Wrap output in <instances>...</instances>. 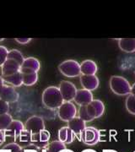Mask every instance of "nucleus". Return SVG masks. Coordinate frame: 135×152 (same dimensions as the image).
Returning <instances> with one entry per match:
<instances>
[{"instance_id":"10","label":"nucleus","mask_w":135,"mask_h":152,"mask_svg":"<svg viewBox=\"0 0 135 152\" xmlns=\"http://www.w3.org/2000/svg\"><path fill=\"white\" fill-rule=\"evenodd\" d=\"M24 130H25V124L21 121L13 120L9 126L7 128V129L4 131V134L6 137L14 138L16 140Z\"/></svg>"},{"instance_id":"21","label":"nucleus","mask_w":135,"mask_h":152,"mask_svg":"<svg viewBox=\"0 0 135 152\" xmlns=\"http://www.w3.org/2000/svg\"><path fill=\"white\" fill-rule=\"evenodd\" d=\"M31 138H32V134H31L30 132L26 130H24L20 134V135L17 138L16 143L18 145H20L22 148H26L27 146L32 145H31Z\"/></svg>"},{"instance_id":"27","label":"nucleus","mask_w":135,"mask_h":152,"mask_svg":"<svg viewBox=\"0 0 135 152\" xmlns=\"http://www.w3.org/2000/svg\"><path fill=\"white\" fill-rule=\"evenodd\" d=\"M125 107L127 111L132 115H135V97L132 95H128L125 101Z\"/></svg>"},{"instance_id":"36","label":"nucleus","mask_w":135,"mask_h":152,"mask_svg":"<svg viewBox=\"0 0 135 152\" xmlns=\"http://www.w3.org/2000/svg\"><path fill=\"white\" fill-rule=\"evenodd\" d=\"M103 152H117V151H114V150H104Z\"/></svg>"},{"instance_id":"28","label":"nucleus","mask_w":135,"mask_h":152,"mask_svg":"<svg viewBox=\"0 0 135 152\" xmlns=\"http://www.w3.org/2000/svg\"><path fill=\"white\" fill-rule=\"evenodd\" d=\"M21 151L22 147L16 142H13L4 145L0 150V152H20Z\"/></svg>"},{"instance_id":"31","label":"nucleus","mask_w":135,"mask_h":152,"mask_svg":"<svg viewBox=\"0 0 135 152\" xmlns=\"http://www.w3.org/2000/svg\"><path fill=\"white\" fill-rule=\"evenodd\" d=\"M15 40L18 43L21 44V45H26L31 41V38H15Z\"/></svg>"},{"instance_id":"33","label":"nucleus","mask_w":135,"mask_h":152,"mask_svg":"<svg viewBox=\"0 0 135 152\" xmlns=\"http://www.w3.org/2000/svg\"><path fill=\"white\" fill-rule=\"evenodd\" d=\"M130 95L134 96L135 97V83H134L132 86H131V91H130Z\"/></svg>"},{"instance_id":"18","label":"nucleus","mask_w":135,"mask_h":152,"mask_svg":"<svg viewBox=\"0 0 135 152\" xmlns=\"http://www.w3.org/2000/svg\"><path fill=\"white\" fill-rule=\"evenodd\" d=\"M119 48L128 53L135 52V38H120L117 39Z\"/></svg>"},{"instance_id":"30","label":"nucleus","mask_w":135,"mask_h":152,"mask_svg":"<svg viewBox=\"0 0 135 152\" xmlns=\"http://www.w3.org/2000/svg\"><path fill=\"white\" fill-rule=\"evenodd\" d=\"M9 103L0 99V115L9 113Z\"/></svg>"},{"instance_id":"1","label":"nucleus","mask_w":135,"mask_h":152,"mask_svg":"<svg viewBox=\"0 0 135 152\" xmlns=\"http://www.w3.org/2000/svg\"><path fill=\"white\" fill-rule=\"evenodd\" d=\"M42 101L44 107L51 110L58 109L60 106L64 102L58 87L56 86L46 88L42 92Z\"/></svg>"},{"instance_id":"20","label":"nucleus","mask_w":135,"mask_h":152,"mask_svg":"<svg viewBox=\"0 0 135 152\" xmlns=\"http://www.w3.org/2000/svg\"><path fill=\"white\" fill-rule=\"evenodd\" d=\"M3 79H4V83L11 85V86L13 87H20L23 85V78H22V74L20 71L10 76L3 77Z\"/></svg>"},{"instance_id":"16","label":"nucleus","mask_w":135,"mask_h":152,"mask_svg":"<svg viewBox=\"0 0 135 152\" xmlns=\"http://www.w3.org/2000/svg\"><path fill=\"white\" fill-rule=\"evenodd\" d=\"M97 70V64L93 60H85L80 64L81 75H96Z\"/></svg>"},{"instance_id":"4","label":"nucleus","mask_w":135,"mask_h":152,"mask_svg":"<svg viewBox=\"0 0 135 152\" xmlns=\"http://www.w3.org/2000/svg\"><path fill=\"white\" fill-rule=\"evenodd\" d=\"M80 139L85 145L93 146L100 141L101 134L100 131L95 127H86L80 134Z\"/></svg>"},{"instance_id":"24","label":"nucleus","mask_w":135,"mask_h":152,"mask_svg":"<svg viewBox=\"0 0 135 152\" xmlns=\"http://www.w3.org/2000/svg\"><path fill=\"white\" fill-rule=\"evenodd\" d=\"M8 58L15 61V62L18 63L20 66L23 64L24 60H25V58H24L23 54H22L19 50H17V49H12L10 51H9Z\"/></svg>"},{"instance_id":"17","label":"nucleus","mask_w":135,"mask_h":152,"mask_svg":"<svg viewBox=\"0 0 135 152\" xmlns=\"http://www.w3.org/2000/svg\"><path fill=\"white\" fill-rule=\"evenodd\" d=\"M74 139H75V134L68 126L63 127L58 130V140L64 143L65 145L73 143Z\"/></svg>"},{"instance_id":"39","label":"nucleus","mask_w":135,"mask_h":152,"mask_svg":"<svg viewBox=\"0 0 135 152\" xmlns=\"http://www.w3.org/2000/svg\"><path fill=\"white\" fill-rule=\"evenodd\" d=\"M4 38H0V42H2V41H4Z\"/></svg>"},{"instance_id":"35","label":"nucleus","mask_w":135,"mask_h":152,"mask_svg":"<svg viewBox=\"0 0 135 152\" xmlns=\"http://www.w3.org/2000/svg\"><path fill=\"white\" fill-rule=\"evenodd\" d=\"M82 152H97V151H94V150H92V149H87V150L83 151Z\"/></svg>"},{"instance_id":"2","label":"nucleus","mask_w":135,"mask_h":152,"mask_svg":"<svg viewBox=\"0 0 135 152\" xmlns=\"http://www.w3.org/2000/svg\"><path fill=\"white\" fill-rule=\"evenodd\" d=\"M109 86L112 91L120 96H128L131 91L130 83L123 76H112L109 80Z\"/></svg>"},{"instance_id":"23","label":"nucleus","mask_w":135,"mask_h":152,"mask_svg":"<svg viewBox=\"0 0 135 152\" xmlns=\"http://www.w3.org/2000/svg\"><path fill=\"white\" fill-rule=\"evenodd\" d=\"M49 152H61L67 149L66 145L60 140H54L49 143L47 146L46 147Z\"/></svg>"},{"instance_id":"8","label":"nucleus","mask_w":135,"mask_h":152,"mask_svg":"<svg viewBox=\"0 0 135 152\" xmlns=\"http://www.w3.org/2000/svg\"><path fill=\"white\" fill-rule=\"evenodd\" d=\"M51 138V134L48 130H44L39 132L37 134H32L31 138V145L37 147L39 149L46 148L49 144V140Z\"/></svg>"},{"instance_id":"9","label":"nucleus","mask_w":135,"mask_h":152,"mask_svg":"<svg viewBox=\"0 0 135 152\" xmlns=\"http://www.w3.org/2000/svg\"><path fill=\"white\" fill-rule=\"evenodd\" d=\"M19 93L17 92L15 87L11 86L4 85L1 92H0V99L8 103H14L19 100Z\"/></svg>"},{"instance_id":"32","label":"nucleus","mask_w":135,"mask_h":152,"mask_svg":"<svg viewBox=\"0 0 135 152\" xmlns=\"http://www.w3.org/2000/svg\"><path fill=\"white\" fill-rule=\"evenodd\" d=\"M6 136L5 134H4V131H1L0 130V145H2L4 141H5Z\"/></svg>"},{"instance_id":"19","label":"nucleus","mask_w":135,"mask_h":152,"mask_svg":"<svg viewBox=\"0 0 135 152\" xmlns=\"http://www.w3.org/2000/svg\"><path fill=\"white\" fill-rule=\"evenodd\" d=\"M68 127L76 135V134H80L86 128V123L81 119L80 118L76 116L75 118L68 122Z\"/></svg>"},{"instance_id":"15","label":"nucleus","mask_w":135,"mask_h":152,"mask_svg":"<svg viewBox=\"0 0 135 152\" xmlns=\"http://www.w3.org/2000/svg\"><path fill=\"white\" fill-rule=\"evenodd\" d=\"M20 67L18 63L12 59H7L4 64L2 66L1 71H2V77H7L12 75H15L20 71Z\"/></svg>"},{"instance_id":"12","label":"nucleus","mask_w":135,"mask_h":152,"mask_svg":"<svg viewBox=\"0 0 135 152\" xmlns=\"http://www.w3.org/2000/svg\"><path fill=\"white\" fill-rule=\"evenodd\" d=\"M40 69H41V64L39 60L33 57H29L24 60V63L20 67V72L21 73H33V72L38 73Z\"/></svg>"},{"instance_id":"7","label":"nucleus","mask_w":135,"mask_h":152,"mask_svg":"<svg viewBox=\"0 0 135 152\" xmlns=\"http://www.w3.org/2000/svg\"><path fill=\"white\" fill-rule=\"evenodd\" d=\"M44 129H46L44 120L42 119V118L36 115H34L29 118L25 124V130L30 132L32 134H37Z\"/></svg>"},{"instance_id":"14","label":"nucleus","mask_w":135,"mask_h":152,"mask_svg":"<svg viewBox=\"0 0 135 152\" xmlns=\"http://www.w3.org/2000/svg\"><path fill=\"white\" fill-rule=\"evenodd\" d=\"M94 100V96L91 91H87L85 89H80L77 91L75 97H74V102L80 106H86L90 104Z\"/></svg>"},{"instance_id":"11","label":"nucleus","mask_w":135,"mask_h":152,"mask_svg":"<svg viewBox=\"0 0 135 152\" xmlns=\"http://www.w3.org/2000/svg\"><path fill=\"white\" fill-rule=\"evenodd\" d=\"M78 117L80 118L85 123L91 122L93 120L96 119V113L92 106L91 102L86 106H80L78 110Z\"/></svg>"},{"instance_id":"5","label":"nucleus","mask_w":135,"mask_h":152,"mask_svg":"<svg viewBox=\"0 0 135 152\" xmlns=\"http://www.w3.org/2000/svg\"><path fill=\"white\" fill-rule=\"evenodd\" d=\"M78 113L75 105L72 102H64L58 109V116L60 119L68 123L75 118Z\"/></svg>"},{"instance_id":"34","label":"nucleus","mask_w":135,"mask_h":152,"mask_svg":"<svg viewBox=\"0 0 135 152\" xmlns=\"http://www.w3.org/2000/svg\"><path fill=\"white\" fill-rule=\"evenodd\" d=\"M4 86V79H3V77H0V92H1V91H2V89H3Z\"/></svg>"},{"instance_id":"25","label":"nucleus","mask_w":135,"mask_h":152,"mask_svg":"<svg viewBox=\"0 0 135 152\" xmlns=\"http://www.w3.org/2000/svg\"><path fill=\"white\" fill-rule=\"evenodd\" d=\"M92 106L96 111V118H101L105 112V106L104 103L101 100H98V99H94L91 102Z\"/></svg>"},{"instance_id":"26","label":"nucleus","mask_w":135,"mask_h":152,"mask_svg":"<svg viewBox=\"0 0 135 152\" xmlns=\"http://www.w3.org/2000/svg\"><path fill=\"white\" fill-rule=\"evenodd\" d=\"M13 120L14 119L12 118L10 114L6 113L4 115H0V130L5 131Z\"/></svg>"},{"instance_id":"29","label":"nucleus","mask_w":135,"mask_h":152,"mask_svg":"<svg viewBox=\"0 0 135 152\" xmlns=\"http://www.w3.org/2000/svg\"><path fill=\"white\" fill-rule=\"evenodd\" d=\"M8 53L9 50L4 46H0V68H2L8 59Z\"/></svg>"},{"instance_id":"3","label":"nucleus","mask_w":135,"mask_h":152,"mask_svg":"<svg viewBox=\"0 0 135 152\" xmlns=\"http://www.w3.org/2000/svg\"><path fill=\"white\" fill-rule=\"evenodd\" d=\"M58 70L65 77L75 78L81 75L80 64L73 59L65 60L58 65Z\"/></svg>"},{"instance_id":"13","label":"nucleus","mask_w":135,"mask_h":152,"mask_svg":"<svg viewBox=\"0 0 135 152\" xmlns=\"http://www.w3.org/2000/svg\"><path fill=\"white\" fill-rule=\"evenodd\" d=\"M80 84L83 89L93 91L100 85V80L96 75H80Z\"/></svg>"},{"instance_id":"37","label":"nucleus","mask_w":135,"mask_h":152,"mask_svg":"<svg viewBox=\"0 0 135 152\" xmlns=\"http://www.w3.org/2000/svg\"><path fill=\"white\" fill-rule=\"evenodd\" d=\"M41 152H49L47 151V148H42V149H41Z\"/></svg>"},{"instance_id":"6","label":"nucleus","mask_w":135,"mask_h":152,"mask_svg":"<svg viewBox=\"0 0 135 152\" xmlns=\"http://www.w3.org/2000/svg\"><path fill=\"white\" fill-rule=\"evenodd\" d=\"M58 89L64 102H72L74 100L78 89L72 82L62 80L60 82Z\"/></svg>"},{"instance_id":"38","label":"nucleus","mask_w":135,"mask_h":152,"mask_svg":"<svg viewBox=\"0 0 135 152\" xmlns=\"http://www.w3.org/2000/svg\"><path fill=\"white\" fill-rule=\"evenodd\" d=\"M61 152H74L73 151H71V150H69V149H65V150H63V151Z\"/></svg>"},{"instance_id":"22","label":"nucleus","mask_w":135,"mask_h":152,"mask_svg":"<svg viewBox=\"0 0 135 152\" xmlns=\"http://www.w3.org/2000/svg\"><path fill=\"white\" fill-rule=\"evenodd\" d=\"M23 78V85L26 86H32L38 80V74L33 73H21Z\"/></svg>"}]
</instances>
